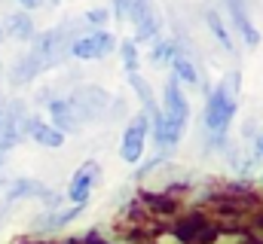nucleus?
<instances>
[{"instance_id":"obj_5","label":"nucleus","mask_w":263,"mask_h":244,"mask_svg":"<svg viewBox=\"0 0 263 244\" xmlns=\"http://www.w3.org/2000/svg\"><path fill=\"white\" fill-rule=\"evenodd\" d=\"M117 49V37L107 28H95V31H83L80 37H73L70 43V58L80 61H95V58H107Z\"/></svg>"},{"instance_id":"obj_9","label":"nucleus","mask_w":263,"mask_h":244,"mask_svg":"<svg viewBox=\"0 0 263 244\" xmlns=\"http://www.w3.org/2000/svg\"><path fill=\"white\" fill-rule=\"evenodd\" d=\"M86 211V205H70V208H55V211H43L37 220H34V229L37 232H55L67 223H73L80 214Z\"/></svg>"},{"instance_id":"obj_1","label":"nucleus","mask_w":263,"mask_h":244,"mask_svg":"<svg viewBox=\"0 0 263 244\" xmlns=\"http://www.w3.org/2000/svg\"><path fill=\"white\" fill-rule=\"evenodd\" d=\"M239 86H242V73L230 70L220 79V86L208 92L205 113H202V128L208 131L211 144H223V137L230 131V122L236 116V104H239Z\"/></svg>"},{"instance_id":"obj_18","label":"nucleus","mask_w":263,"mask_h":244,"mask_svg":"<svg viewBox=\"0 0 263 244\" xmlns=\"http://www.w3.org/2000/svg\"><path fill=\"white\" fill-rule=\"evenodd\" d=\"M168 67H172V76H175L178 83H190V86H196V83H199V73H196V67H193V61H190V58L178 55Z\"/></svg>"},{"instance_id":"obj_8","label":"nucleus","mask_w":263,"mask_h":244,"mask_svg":"<svg viewBox=\"0 0 263 244\" xmlns=\"http://www.w3.org/2000/svg\"><path fill=\"white\" fill-rule=\"evenodd\" d=\"M25 137H31L34 144L46 147V150H59L65 144V134L46 119H37V116H28V125H25Z\"/></svg>"},{"instance_id":"obj_23","label":"nucleus","mask_w":263,"mask_h":244,"mask_svg":"<svg viewBox=\"0 0 263 244\" xmlns=\"http://www.w3.org/2000/svg\"><path fill=\"white\" fill-rule=\"evenodd\" d=\"M257 156H260V159H263V134H260V137H257Z\"/></svg>"},{"instance_id":"obj_15","label":"nucleus","mask_w":263,"mask_h":244,"mask_svg":"<svg viewBox=\"0 0 263 244\" xmlns=\"http://www.w3.org/2000/svg\"><path fill=\"white\" fill-rule=\"evenodd\" d=\"M129 83H132V89H135V95H138V101H141V113L144 116H153L159 107H156V95H153V89H150V83L141 76V73H129Z\"/></svg>"},{"instance_id":"obj_12","label":"nucleus","mask_w":263,"mask_h":244,"mask_svg":"<svg viewBox=\"0 0 263 244\" xmlns=\"http://www.w3.org/2000/svg\"><path fill=\"white\" fill-rule=\"evenodd\" d=\"M43 73V64H40V58L28 49V52H22L18 58H15V64L9 67V83L12 86H28V83H34L37 76Z\"/></svg>"},{"instance_id":"obj_6","label":"nucleus","mask_w":263,"mask_h":244,"mask_svg":"<svg viewBox=\"0 0 263 244\" xmlns=\"http://www.w3.org/2000/svg\"><path fill=\"white\" fill-rule=\"evenodd\" d=\"M147 137H150V122H147V116L144 113L132 116V122L126 125V131H123V140H120V159L129 162V165H138L141 156H144Z\"/></svg>"},{"instance_id":"obj_27","label":"nucleus","mask_w":263,"mask_h":244,"mask_svg":"<svg viewBox=\"0 0 263 244\" xmlns=\"http://www.w3.org/2000/svg\"><path fill=\"white\" fill-rule=\"evenodd\" d=\"M0 156H3V153H0Z\"/></svg>"},{"instance_id":"obj_22","label":"nucleus","mask_w":263,"mask_h":244,"mask_svg":"<svg viewBox=\"0 0 263 244\" xmlns=\"http://www.w3.org/2000/svg\"><path fill=\"white\" fill-rule=\"evenodd\" d=\"M18 3H22L25 9H34V6H37V0H18Z\"/></svg>"},{"instance_id":"obj_11","label":"nucleus","mask_w":263,"mask_h":244,"mask_svg":"<svg viewBox=\"0 0 263 244\" xmlns=\"http://www.w3.org/2000/svg\"><path fill=\"white\" fill-rule=\"evenodd\" d=\"M3 37H9V40H18V43H31V37L37 34L34 31V18L25 12V9H15V12H9L6 18H3Z\"/></svg>"},{"instance_id":"obj_3","label":"nucleus","mask_w":263,"mask_h":244,"mask_svg":"<svg viewBox=\"0 0 263 244\" xmlns=\"http://www.w3.org/2000/svg\"><path fill=\"white\" fill-rule=\"evenodd\" d=\"M126 22H132V31H135L132 43H156L159 40L162 18L150 0H129L126 3Z\"/></svg>"},{"instance_id":"obj_2","label":"nucleus","mask_w":263,"mask_h":244,"mask_svg":"<svg viewBox=\"0 0 263 244\" xmlns=\"http://www.w3.org/2000/svg\"><path fill=\"white\" fill-rule=\"evenodd\" d=\"M70 107L77 113V119L83 125H95L107 116V107H110V95L101 89V86H80L70 92Z\"/></svg>"},{"instance_id":"obj_26","label":"nucleus","mask_w":263,"mask_h":244,"mask_svg":"<svg viewBox=\"0 0 263 244\" xmlns=\"http://www.w3.org/2000/svg\"><path fill=\"white\" fill-rule=\"evenodd\" d=\"M52 3H59V0H52Z\"/></svg>"},{"instance_id":"obj_21","label":"nucleus","mask_w":263,"mask_h":244,"mask_svg":"<svg viewBox=\"0 0 263 244\" xmlns=\"http://www.w3.org/2000/svg\"><path fill=\"white\" fill-rule=\"evenodd\" d=\"M126 3H129V0H114V9H110V15H114L117 22H126Z\"/></svg>"},{"instance_id":"obj_25","label":"nucleus","mask_w":263,"mask_h":244,"mask_svg":"<svg viewBox=\"0 0 263 244\" xmlns=\"http://www.w3.org/2000/svg\"><path fill=\"white\" fill-rule=\"evenodd\" d=\"M0 43H3V28H0Z\"/></svg>"},{"instance_id":"obj_10","label":"nucleus","mask_w":263,"mask_h":244,"mask_svg":"<svg viewBox=\"0 0 263 244\" xmlns=\"http://www.w3.org/2000/svg\"><path fill=\"white\" fill-rule=\"evenodd\" d=\"M46 110H49V122H52L62 134H77V131L83 128V122L77 119V113H73V107H70L67 98H52Z\"/></svg>"},{"instance_id":"obj_7","label":"nucleus","mask_w":263,"mask_h":244,"mask_svg":"<svg viewBox=\"0 0 263 244\" xmlns=\"http://www.w3.org/2000/svg\"><path fill=\"white\" fill-rule=\"evenodd\" d=\"M98 177H101V165L98 162H83L73 177H70V186H67V198L73 205H89V195L92 189L98 186Z\"/></svg>"},{"instance_id":"obj_17","label":"nucleus","mask_w":263,"mask_h":244,"mask_svg":"<svg viewBox=\"0 0 263 244\" xmlns=\"http://www.w3.org/2000/svg\"><path fill=\"white\" fill-rule=\"evenodd\" d=\"M178 55H181V46H178L175 40H156L153 49H150V61H153V64H162V67L172 64Z\"/></svg>"},{"instance_id":"obj_4","label":"nucleus","mask_w":263,"mask_h":244,"mask_svg":"<svg viewBox=\"0 0 263 244\" xmlns=\"http://www.w3.org/2000/svg\"><path fill=\"white\" fill-rule=\"evenodd\" d=\"M159 110H162V116L168 122V128L184 137V128H187V122H190V101H187V95H184V89H181V83H178L175 76L165 79L162 107H159Z\"/></svg>"},{"instance_id":"obj_14","label":"nucleus","mask_w":263,"mask_h":244,"mask_svg":"<svg viewBox=\"0 0 263 244\" xmlns=\"http://www.w3.org/2000/svg\"><path fill=\"white\" fill-rule=\"evenodd\" d=\"M49 189L34 177H15L6 189V201H22V198H43Z\"/></svg>"},{"instance_id":"obj_20","label":"nucleus","mask_w":263,"mask_h":244,"mask_svg":"<svg viewBox=\"0 0 263 244\" xmlns=\"http://www.w3.org/2000/svg\"><path fill=\"white\" fill-rule=\"evenodd\" d=\"M83 18H86V25L95 31V28H104V25H107V18H110V9H107V6H95V9H89Z\"/></svg>"},{"instance_id":"obj_16","label":"nucleus","mask_w":263,"mask_h":244,"mask_svg":"<svg viewBox=\"0 0 263 244\" xmlns=\"http://www.w3.org/2000/svg\"><path fill=\"white\" fill-rule=\"evenodd\" d=\"M205 25H208V31L214 34V40H217L223 49L236 52V43H233V37H230V28L223 25V18H220L217 12H205Z\"/></svg>"},{"instance_id":"obj_13","label":"nucleus","mask_w":263,"mask_h":244,"mask_svg":"<svg viewBox=\"0 0 263 244\" xmlns=\"http://www.w3.org/2000/svg\"><path fill=\"white\" fill-rule=\"evenodd\" d=\"M227 3H230V15H233V25H236V31L242 34V40H245L248 46H257V43H260V31L251 25L245 0H227Z\"/></svg>"},{"instance_id":"obj_24","label":"nucleus","mask_w":263,"mask_h":244,"mask_svg":"<svg viewBox=\"0 0 263 244\" xmlns=\"http://www.w3.org/2000/svg\"><path fill=\"white\" fill-rule=\"evenodd\" d=\"M0 79H3V58H0Z\"/></svg>"},{"instance_id":"obj_19","label":"nucleus","mask_w":263,"mask_h":244,"mask_svg":"<svg viewBox=\"0 0 263 244\" xmlns=\"http://www.w3.org/2000/svg\"><path fill=\"white\" fill-rule=\"evenodd\" d=\"M120 55H123V67H126L129 73H138V67H141L138 43H132V40H123V43H120Z\"/></svg>"}]
</instances>
